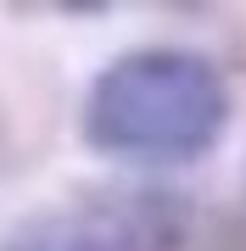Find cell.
<instances>
[{
    "mask_svg": "<svg viewBox=\"0 0 246 251\" xmlns=\"http://www.w3.org/2000/svg\"><path fill=\"white\" fill-rule=\"evenodd\" d=\"M229 123V90L219 67L196 50H129L118 56L84 100V140L123 162H196L219 145Z\"/></svg>",
    "mask_w": 246,
    "mask_h": 251,
    "instance_id": "6da1fadb",
    "label": "cell"
},
{
    "mask_svg": "<svg viewBox=\"0 0 246 251\" xmlns=\"http://www.w3.org/2000/svg\"><path fill=\"white\" fill-rule=\"evenodd\" d=\"M185 234V206L157 190L90 196L79 206L28 224L11 251H173Z\"/></svg>",
    "mask_w": 246,
    "mask_h": 251,
    "instance_id": "7a4b0ae2",
    "label": "cell"
}]
</instances>
